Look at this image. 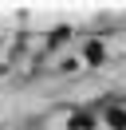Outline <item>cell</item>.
Masks as SVG:
<instances>
[{
    "label": "cell",
    "instance_id": "cell-1",
    "mask_svg": "<svg viewBox=\"0 0 126 130\" xmlns=\"http://www.w3.org/2000/svg\"><path fill=\"white\" fill-rule=\"evenodd\" d=\"M106 118H110V126H126V110H110Z\"/></svg>",
    "mask_w": 126,
    "mask_h": 130
}]
</instances>
